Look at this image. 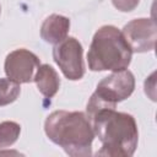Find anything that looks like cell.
I'll use <instances>...</instances> for the list:
<instances>
[{
    "label": "cell",
    "mask_w": 157,
    "mask_h": 157,
    "mask_svg": "<svg viewBox=\"0 0 157 157\" xmlns=\"http://www.w3.org/2000/svg\"><path fill=\"white\" fill-rule=\"evenodd\" d=\"M88 120L94 135L102 142L97 156L130 157L134 155L139 130L131 114L117 112L115 108H102L88 117Z\"/></svg>",
    "instance_id": "6da1fadb"
},
{
    "label": "cell",
    "mask_w": 157,
    "mask_h": 157,
    "mask_svg": "<svg viewBox=\"0 0 157 157\" xmlns=\"http://www.w3.org/2000/svg\"><path fill=\"white\" fill-rule=\"evenodd\" d=\"M48 139L60 146L69 156L87 157L92 155L94 131L87 115L82 112L55 110L44 123Z\"/></svg>",
    "instance_id": "7a4b0ae2"
},
{
    "label": "cell",
    "mask_w": 157,
    "mask_h": 157,
    "mask_svg": "<svg viewBox=\"0 0 157 157\" xmlns=\"http://www.w3.org/2000/svg\"><path fill=\"white\" fill-rule=\"evenodd\" d=\"M131 56L132 52L121 31L105 25L98 28L92 38L87 63L91 71H120L128 69Z\"/></svg>",
    "instance_id": "3957f363"
},
{
    "label": "cell",
    "mask_w": 157,
    "mask_h": 157,
    "mask_svg": "<svg viewBox=\"0 0 157 157\" xmlns=\"http://www.w3.org/2000/svg\"><path fill=\"white\" fill-rule=\"evenodd\" d=\"M83 49L75 37H66L53 49V59L64 76L71 81L81 80L85 75Z\"/></svg>",
    "instance_id": "277c9868"
},
{
    "label": "cell",
    "mask_w": 157,
    "mask_h": 157,
    "mask_svg": "<svg viewBox=\"0 0 157 157\" xmlns=\"http://www.w3.org/2000/svg\"><path fill=\"white\" fill-rule=\"evenodd\" d=\"M134 90V74L125 69L120 71H113V74L101 80L93 93L104 103L115 107L118 102H121L130 97Z\"/></svg>",
    "instance_id": "5b68a950"
},
{
    "label": "cell",
    "mask_w": 157,
    "mask_h": 157,
    "mask_svg": "<svg viewBox=\"0 0 157 157\" xmlns=\"http://www.w3.org/2000/svg\"><path fill=\"white\" fill-rule=\"evenodd\" d=\"M121 33L132 53H147L155 49L157 26L152 18H135L123 27Z\"/></svg>",
    "instance_id": "8992f818"
},
{
    "label": "cell",
    "mask_w": 157,
    "mask_h": 157,
    "mask_svg": "<svg viewBox=\"0 0 157 157\" xmlns=\"http://www.w3.org/2000/svg\"><path fill=\"white\" fill-rule=\"evenodd\" d=\"M39 65L40 60L34 53L25 48H20L7 54L4 70L9 78L18 83H28L33 81Z\"/></svg>",
    "instance_id": "52a82bcc"
},
{
    "label": "cell",
    "mask_w": 157,
    "mask_h": 157,
    "mask_svg": "<svg viewBox=\"0 0 157 157\" xmlns=\"http://www.w3.org/2000/svg\"><path fill=\"white\" fill-rule=\"evenodd\" d=\"M70 29V20L63 15H49L40 26V37L49 44H58L67 37Z\"/></svg>",
    "instance_id": "ba28073f"
},
{
    "label": "cell",
    "mask_w": 157,
    "mask_h": 157,
    "mask_svg": "<svg viewBox=\"0 0 157 157\" xmlns=\"http://www.w3.org/2000/svg\"><path fill=\"white\" fill-rule=\"evenodd\" d=\"M33 81L36 82L38 91L45 98L54 97L60 87V77L49 64H42L38 66Z\"/></svg>",
    "instance_id": "9c48e42d"
},
{
    "label": "cell",
    "mask_w": 157,
    "mask_h": 157,
    "mask_svg": "<svg viewBox=\"0 0 157 157\" xmlns=\"http://www.w3.org/2000/svg\"><path fill=\"white\" fill-rule=\"evenodd\" d=\"M21 134V126L16 121L6 120L0 123V148L13 145Z\"/></svg>",
    "instance_id": "30bf717a"
},
{
    "label": "cell",
    "mask_w": 157,
    "mask_h": 157,
    "mask_svg": "<svg viewBox=\"0 0 157 157\" xmlns=\"http://www.w3.org/2000/svg\"><path fill=\"white\" fill-rule=\"evenodd\" d=\"M20 83L11 78H0V107L7 105L20 96Z\"/></svg>",
    "instance_id": "8fae6325"
},
{
    "label": "cell",
    "mask_w": 157,
    "mask_h": 157,
    "mask_svg": "<svg viewBox=\"0 0 157 157\" xmlns=\"http://www.w3.org/2000/svg\"><path fill=\"white\" fill-rule=\"evenodd\" d=\"M115 9L121 12H130L135 10L140 2V0H112Z\"/></svg>",
    "instance_id": "7c38bea8"
},
{
    "label": "cell",
    "mask_w": 157,
    "mask_h": 157,
    "mask_svg": "<svg viewBox=\"0 0 157 157\" xmlns=\"http://www.w3.org/2000/svg\"><path fill=\"white\" fill-rule=\"evenodd\" d=\"M148 90H151V96L150 98L152 101H156V96H155V72L151 74V85H148L146 81H145V92H147Z\"/></svg>",
    "instance_id": "4fadbf2b"
},
{
    "label": "cell",
    "mask_w": 157,
    "mask_h": 157,
    "mask_svg": "<svg viewBox=\"0 0 157 157\" xmlns=\"http://www.w3.org/2000/svg\"><path fill=\"white\" fill-rule=\"evenodd\" d=\"M0 13H1V6H0Z\"/></svg>",
    "instance_id": "5bb4252c"
}]
</instances>
